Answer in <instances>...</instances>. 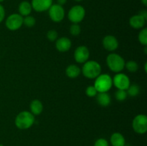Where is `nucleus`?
Masks as SVG:
<instances>
[{"mask_svg":"<svg viewBox=\"0 0 147 146\" xmlns=\"http://www.w3.org/2000/svg\"><path fill=\"white\" fill-rule=\"evenodd\" d=\"M32 7L29 1H23L20 4L18 7L19 14L22 17H26L31 14Z\"/></svg>","mask_w":147,"mask_h":146,"instance_id":"18","label":"nucleus"},{"mask_svg":"<svg viewBox=\"0 0 147 146\" xmlns=\"http://www.w3.org/2000/svg\"><path fill=\"white\" fill-rule=\"evenodd\" d=\"M96 100L102 107H108L111 104V97L108 92H98L96 95Z\"/></svg>","mask_w":147,"mask_h":146,"instance_id":"16","label":"nucleus"},{"mask_svg":"<svg viewBox=\"0 0 147 146\" xmlns=\"http://www.w3.org/2000/svg\"><path fill=\"white\" fill-rule=\"evenodd\" d=\"M4 1V0H0V3L2 2V1Z\"/></svg>","mask_w":147,"mask_h":146,"instance_id":"35","label":"nucleus"},{"mask_svg":"<svg viewBox=\"0 0 147 146\" xmlns=\"http://www.w3.org/2000/svg\"><path fill=\"white\" fill-rule=\"evenodd\" d=\"M75 1H82V0H75Z\"/></svg>","mask_w":147,"mask_h":146,"instance_id":"34","label":"nucleus"},{"mask_svg":"<svg viewBox=\"0 0 147 146\" xmlns=\"http://www.w3.org/2000/svg\"><path fill=\"white\" fill-rule=\"evenodd\" d=\"M128 97V94L126 92V90H117L115 92V98L118 101H124Z\"/></svg>","mask_w":147,"mask_h":146,"instance_id":"24","label":"nucleus"},{"mask_svg":"<svg viewBox=\"0 0 147 146\" xmlns=\"http://www.w3.org/2000/svg\"><path fill=\"white\" fill-rule=\"evenodd\" d=\"M132 127L135 133L139 135L145 134L147 131V117L143 114L136 115L132 122Z\"/></svg>","mask_w":147,"mask_h":146,"instance_id":"6","label":"nucleus"},{"mask_svg":"<svg viewBox=\"0 0 147 146\" xmlns=\"http://www.w3.org/2000/svg\"><path fill=\"white\" fill-rule=\"evenodd\" d=\"M47 38L48 40L51 42H55L57 40L58 38V34L57 31L54 29H50L47 31Z\"/></svg>","mask_w":147,"mask_h":146,"instance_id":"26","label":"nucleus"},{"mask_svg":"<svg viewBox=\"0 0 147 146\" xmlns=\"http://www.w3.org/2000/svg\"><path fill=\"white\" fill-rule=\"evenodd\" d=\"M93 146H109V143L105 138H98L96 140Z\"/></svg>","mask_w":147,"mask_h":146,"instance_id":"28","label":"nucleus"},{"mask_svg":"<svg viewBox=\"0 0 147 146\" xmlns=\"http://www.w3.org/2000/svg\"><path fill=\"white\" fill-rule=\"evenodd\" d=\"M138 40L141 44L144 46H147V29L142 28L140 32L139 33Z\"/></svg>","mask_w":147,"mask_h":146,"instance_id":"21","label":"nucleus"},{"mask_svg":"<svg viewBox=\"0 0 147 146\" xmlns=\"http://www.w3.org/2000/svg\"><path fill=\"white\" fill-rule=\"evenodd\" d=\"M90 57V51L86 46H79L74 52V59L78 63H85L88 60Z\"/></svg>","mask_w":147,"mask_h":146,"instance_id":"10","label":"nucleus"},{"mask_svg":"<svg viewBox=\"0 0 147 146\" xmlns=\"http://www.w3.org/2000/svg\"><path fill=\"white\" fill-rule=\"evenodd\" d=\"M110 143L112 146H125L126 139L120 133H114L110 137Z\"/></svg>","mask_w":147,"mask_h":146,"instance_id":"15","label":"nucleus"},{"mask_svg":"<svg viewBox=\"0 0 147 146\" xmlns=\"http://www.w3.org/2000/svg\"><path fill=\"white\" fill-rule=\"evenodd\" d=\"M101 66L94 60H88L82 67L81 72L88 79H96L101 74Z\"/></svg>","mask_w":147,"mask_h":146,"instance_id":"2","label":"nucleus"},{"mask_svg":"<svg viewBox=\"0 0 147 146\" xmlns=\"http://www.w3.org/2000/svg\"><path fill=\"white\" fill-rule=\"evenodd\" d=\"M66 75L71 79H75L78 77L81 73V70L76 64H70L67 66L65 70Z\"/></svg>","mask_w":147,"mask_h":146,"instance_id":"19","label":"nucleus"},{"mask_svg":"<svg viewBox=\"0 0 147 146\" xmlns=\"http://www.w3.org/2000/svg\"><path fill=\"white\" fill-rule=\"evenodd\" d=\"M0 146H4V145H2V144H0Z\"/></svg>","mask_w":147,"mask_h":146,"instance_id":"36","label":"nucleus"},{"mask_svg":"<svg viewBox=\"0 0 147 146\" xmlns=\"http://www.w3.org/2000/svg\"><path fill=\"white\" fill-rule=\"evenodd\" d=\"M86 94L89 97H94L97 95L98 92L94 86H88L86 90Z\"/></svg>","mask_w":147,"mask_h":146,"instance_id":"27","label":"nucleus"},{"mask_svg":"<svg viewBox=\"0 0 147 146\" xmlns=\"http://www.w3.org/2000/svg\"><path fill=\"white\" fill-rule=\"evenodd\" d=\"M142 2L144 6H147V0H142Z\"/></svg>","mask_w":147,"mask_h":146,"instance_id":"32","label":"nucleus"},{"mask_svg":"<svg viewBox=\"0 0 147 146\" xmlns=\"http://www.w3.org/2000/svg\"><path fill=\"white\" fill-rule=\"evenodd\" d=\"M55 42V47L57 51L60 52H66L71 48L72 42L69 38L65 37L57 38Z\"/></svg>","mask_w":147,"mask_h":146,"instance_id":"13","label":"nucleus"},{"mask_svg":"<svg viewBox=\"0 0 147 146\" xmlns=\"http://www.w3.org/2000/svg\"><path fill=\"white\" fill-rule=\"evenodd\" d=\"M35 23L36 20L34 17H33L32 16L28 15L23 17V24L25 27H28V28H31V27H34L35 25Z\"/></svg>","mask_w":147,"mask_h":146,"instance_id":"23","label":"nucleus"},{"mask_svg":"<svg viewBox=\"0 0 147 146\" xmlns=\"http://www.w3.org/2000/svg\"><path fill=\"white\" fill-rule=\"evenodd\" d=\"M81 32V28L78 24H73L70 27V33L73 36H78Z\"/></svg>","mask_w":147,"mask_h":146,"instance_id":"25","label":"nucleus"},{"mask_svg":"<svg viewBox=\"0 0 147 146\" xmlns=\"http://www.w3.org/2000/svg\"><path fill=\"white\" fill-rule=\"evenodd\" d=\"M126 92H127L128 95L131 96V97H136L140 93V87L136 84H130L126 90Z\"/></svg>","mask_w":147,"mask_h":146,"instance_id":"20","label":"nucleus"},{"mask_svg":"<svg viewBox=\"0 0 147 146\" xmlns=\"http://www.w3.org/2000/svg\"><path fill=\"white\" fill-rule=\"evenodd\" d=\"M125 67L130 72H136L139 69V65L137 62L134 60H129L127 62L125 63Z\"/></svg>","mask_w":147,"mask_h":146,"instance_id":"22","label":"nucleus"},{"mask_svg":"<svg viewBox=\"0 0 147 146\" xmlns=\"http://www.w3.org/2000/svg\"><path fill=\"white\" fill-rule=\"evenodd\" d=\"M86 16V10L84 7L80 5H76L72 7L68 11L69 20L73 24H79L81 22Z\"/></svg>","mask_w":147,"mask_h":146,"instance_id":"5","label":"nucleus"},{"mask_svg":"<svg viewBox=\"0 0 147 146\" xmlns=\"http://www.w3.org/2000/svg\"><path fill=\"white\" fill-rule=\"evenodd\" d=\"M66 1H67V0H57V4H60V5L61 6L64 5L66 3Z\"/></svg>","mask_w":147,"mask_h":146,"instance_id":"31","label":"nucleus"},{"mask_svg":"<svg viewBox=\"0 0 147 146\" xmlns=\"http://www.w3.org/2000/svg\"><path fill=\"white\" fill-rule=\"evenodd\" d=\"M30 113L34 115H39L43 111V104L39 100H34L31 102L30 105Z\"/></svg>","mask_w":147,"mask_h":146,"instance_id":"17","label":"nucleus"},{"mask_svg":"<svg viewBox=\"0 0 147 146\" xmlns=\"http://www.w3.org/2000/svg\"><path fill=\"white\" fill-rule=\"evenodd\" d=\"M5 18V9L1 4H0V24L4 21Z\"/></svg>","mask_w":147,"mask_h":146,"instance_id":"29","label":"nucleus"},{"mask_svg":"<svg viewBox=\"0 0 147 146\" xmlns=\"http://www.w3.org/2000/svg\"><path fill=\"white\" fill-rule=\"evenodd\" d=\"M32 7L37 12L47 11L53 5V0H32L31 3Z\"/></svg>","mask_w":147,"mask_h":146,"instance_id":"11","label":"nucleus"},{"mask_svg":"<svg viewBox=\"0 0 147 146\" xmlns=\"http://www.w3.org/2000/svg\"><path fill=\"white\" fill-rule=\"evenodd\" d=\"M124 59L116 53L109 54L106 58V64L112 72L116 73L121 72L125 67Z\"/></svg>","mask_w":147,"mask_h":146,"instance_id":"3","label":"nucleus"},{"mask_svg":"<svg viewBox=\"0 0 147 146\" xmlns=\"http://www.w3.org/2000/svg\"><path fill=\"white\" fill-rule=\"evenodd\" d=\"M119 41L113 35H107L103 39V46L107 51L113 52L119 47Z\"/></svg>","mask_w":147,"mask_h":146,"instance_id":"12","label":"nucleus"},{"mask_svg":"<svg viewBox=\"0 0 147 146\" xmlns=\"http://www.w3.org/2000/svg\"><path fill=\"white\" fill-rule=\"evenodd\" d=\"M146 67H147V63L146 62L144 64V70H145V72H146L147 70H146Z\"/></svg>","mask_w":147,"mask_h":146,"instance_id":"33","label":"nucleus"},{"mask_svg":"<svg viewBox=\"0 0 147 146\" xmlns=\"http://www.w3.org/2000/svg\"><path fill=\"white\" fill-rule=\"evenodd\" d=\"M34 115L29 111H22L17 115L14 123L16 127L20 130H27L34 125Z\"/></svg>","mask_w":147,"mask_h":146,"instance_id":"1","label":"nucleus"},{"mask_svg":"<svg viewBox=\"0 0 147 146\" xmlns=\"http://www.w3.org/2000/svg\"><path fill=\"white\" fill-rule=\"evenodd\" d=\"M146 20L139 14L132 16L129 19V24L135 29H142L144 28Z\"/></svg>","mask_w":147,"mask_h":146,"instance_id":"14","label":"nucleus"},{"mask_svg":"<svg viewBox=\"0 0 147 146\" xmlns=\"http://www.w3.org/2000/svg\"><path fill=\"white\" fill-rule=\"evenodd\" d=\"M49 16L54 22H60L65 17V10L60 4H53L48 9Z\"/></svg>","mask_w":147,"mask_h":146,"instance_id":"9","label":"nucleus"},{"mask_svg":"<svg viewBox=\"0 0 147 146\" xmlns=\"http://www.w3.org/2000/svg\"><path fill=\"white\" fill-rule=\"evenodd\" d=\"M138 14H139V15H141L142 17H143L146 20L147 19V11L146 9H143L142 10V11H140Z\"/></svg>","mask_w":147,"mask_h":146,"instance_id":"30","label":"nucleus"},{"mask_svg":"<svg viewBox=\"0 0 147 146\" xmlns=\"http://www.w3.org/2000/svg\"><path fill=\"white\" fill-rule=\"evenodd\" d=\"M112 80H113V84L118 90H126L131 84L129 77L123 73H117Z\"/></svg>","mask_w":147,"mask_h":146,"instance_id":"8","label":"nucleus"},{"mask_svg":"<svg viewBox=\"0 0 147 146\" xmlns=\"http://www.w3.org/2000/svg\"><path fill=\"white\" fill-rule=\"evenodd\" d=\"M93 86L98 92H108L113 86L112 77L108 74H100L96 78Z\"/></svg>","mask_w":147,"mask_h":146,"instance_id":"4","label":"nucleus"},{"mask_svg":"<svg viewBox=\"0 0 147 146\" xmlns=\"http://www.w3.org/2000/svg\"><path fill=\"white\" fill-rule=\"evenodd\" d=\"M5 25L11 31L18 30L23 25V17L20 14H11L6 19Z\"/></svg>","mask_w":147,"mask_h":146,"instance_id":"7","label":"nucleus"}]
</instances>
